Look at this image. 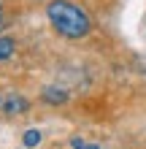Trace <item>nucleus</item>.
<instances>
[{"mask_svg": "<svg viewBox=\"0 0 146 149\" xmlns=\"http://www.w3.org/2000/svg\"><path fill=\"white\" fill-rule=\"evenodd\" d=\"M46 16H49L51 27H54L60 36H65V38H84L89 33V27H92V22H89V16L84 14V8H79L76 3H68V0L49 3Z\"/></svg>", "mask_w": 146, "mask_h": 149, "instance_id": "nucleus-1", "label": "nucleus"}, {"mask_svg": "<svg viewBox=\"0 0 146 149\" xmlns=\"http://www.w3.org/2000/svg\"><path fill=\"white\" fill-rule=\"evenodd\" d=\"M30 109V100L19 92H0V114L3 117H19Z\"/></svg>", "mask_w": 146, "mask_h": 149, "instance_id": "nucleus-2", "label": "nucleus"}, {"mask_svg": "<svg viewBox=\"0 0 146 149\" xmlns=\"http://www.w3.org/2000/svg\"><path fill=\"white\" fill-rule=\"evenodd\" d=\"M41 95H44V100H46V103H54V106H60V103H65V100H68V92H65V90H60V87H46Z\"/></svg>", "mask_w": 146, "mask_h": 149, "instance_id": "nucleus-3", "label": "nucleus"}, {"mask_svg": "<svg viewBox=\"0 0 146 149\" xmlns=\"http://www.w3.org/2000/svg\"><path fill=\"white\" fill-rule=\"evenodd\" d=\"M14 49H16L14 38L0 36V60H11V57H14Z\"/></svg>", "mask_w": 146, "mask_h": 149, "instance_id": "nucleus-4", "label": "nucleus"}, {"mask_svg": "<svg viewBox=\"0 0 146 149\" xmlns=\"http://www.w3.org/2000/svg\"><path fill=\"white\" fill-rule=\"evenodd\" d=\"M22 144L27 146V149L38 146V144H41V130H27V133L22 136Z\"/></svg>", "mask_w": 146, "mask_h": 149, "instance_id": "nucleus-5", "label": "nucleus"}, {"mask_svg": "<svg viewBox=\"0 0 146 149\" xmlns=\"http://www.w3.org/2000/svg\"><path fill=\"white\" fill-rule=\"evenodd\" d=\"M73 149H100L98 144H87V141H81V138H76L73 141Z\"/></svg>", "mask_w": 146, "mask_h": 149, "instance_id": "nucleus-6", "label": "nucleus"}, {"mask_svg": "<svg viewBox=\"0 0 146 149\" xmlns=\"http://www.w3.org/2000/svg\"><path fill=\"white\" fill-rule=\"evenodd\" d=\"M0 14H3V11H0ZM0 24H3V16H0Z\"/></svg>", "mask_w": 146, "mask_h": 149, "instance_id": "nucleus-7", "label": "nucleus"}]
</instances>
